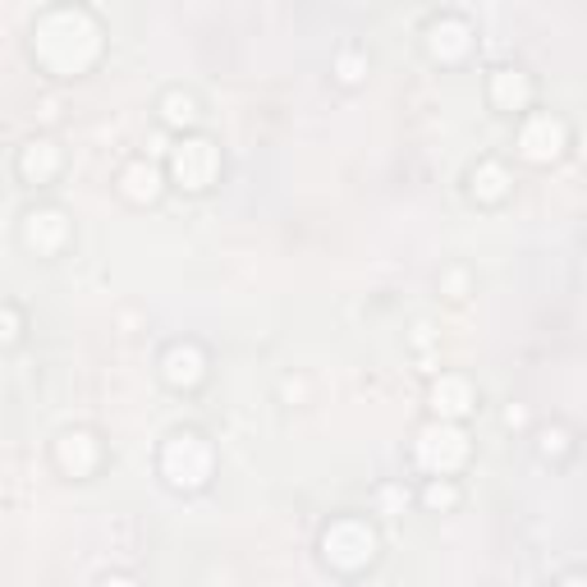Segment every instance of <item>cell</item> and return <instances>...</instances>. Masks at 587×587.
Listing matches in <instances>:
<instances>
[{
    "mask_svg": "<svg viewBox=\"0 0 587 587\" xmlns=\"http://www.w3.org/2000/svg\"><path fill=\"white\" fill-rule=\"evenodd\" d=\"M97 50H101V29L79 5L46 10L33 29V56L50 74H83L97 60Z\"/></svg>",
    "mask_w": 587,
    "mask_h": 587,
    "instance_id": "6da1fadb",
    "label": "cell"
},
{
    "mask_svg": "<svg viewBox=\"0 0 587 587\" xmlns=\"http://www.w3.org/2000/svg\"><path fill=\"white\" fill-rule=\"evenodd\" d=\"M161 473L170 477V487L193 492L212 477V445L197 437V431H174L161 450Z\"/></svg>",
    "mask_w": 587,
    "mask_h": 587,
    "instance_id": "7a4b0ae2",
    "label": "cell"
},
{
    "mask_svg": "<svg viewBox=\"0 0 587 587\" xmlns=\"http://www.w3.org/2000/svg\"><path fill=\"white\" fill-rule=\"evenodd\" d=\"M321 551L326 560L336 569H363L372 565V555H376V532L363 523V519H336L326 532H321Z\"/></svg>",
    "mask_w": 587,
    "mask_h": 587,
    "instance_id": "3957f363",
    "label": "cell"
},
{
    "mask_svg": "<svg viewBox=\"0 0 587 587\" xmlns=\"http://www.w3.org/2000/svg\"><path fill=\"white\" fill-rule=\"evenodd\" d=\"M414 459L427 469V473H454L459 464L469 459V437L459 431L454 422H427L414 441Z\"/></svg>",
    "mask_w": 587,
    "mask_h": 587,
    "instance_id": "277c9868",
    "label": "cell"
},
{
    "mask_svg": "<svg viewBox=\"0 0 587 587\" xmlns=\"http://www.w3.org/2000/svg\"><path fill=\"white\" fill-rule=\"evenodd\" d=\"M170 170L184 189H207L221 170V151L212 138H180L170 147Z\"/></svg>",
    "mask_w": 587,
    "mask_h": 587,
    "instance_id": "5b68a950",
    "label": "cell"
},
{
    "mask_svg": "<svg viewBox=\"0 0 587 587\" xmlns=\"http://www.w3.org/2000/svg\"><path fill=\"white\" fill-rule=\"evenodd\" d=\"M519 151L528 161H538V166L555 161L560 151H565V124H560L555 115H532L523 124V134H519Z\"/></svg>",
    "mask_w": 587,
    "mask_h": 587,
    "instance_id": "8992f818",
    "label": "cell"
},
{
    "mask_svg": "<svg viewBox=\"0 0 587 587\" xmlns=\"http://www.w3.org/2000/svg\"><path fill=\"white\" fill-rule=\"evenodd\" d=\"M69 239V221L65 212L56 207H33L29 216H23V244L37 248V252H60Z\"/></svg>",
    "mask_w": 587,
    "mask_h": 587,
    "instance_id": "52a82bcc",
    "label": "cell"
},
{
    "mask_svg": "<svg viewBox=\"0 0 587 587\" xmlns=\"http://www.w3.org/2000/svg\"><path fill=\"white\" fill-rule=\"evenodd\" d=\"M427 46H431V56H437V60H459V56H469L473 29H469L464 19L445 14V19H437V23L427 29Z\"/></svg>",
    "mask_w": 587,
    "mask_h": 587,
    "instance_id": "ba28073f",
    "label": "cell"
},
{
    "mask_svg": "<svg viewBox=\"0 0 587 587\" xmlns=\"http://www.w3.org/2000/svg\"><path fill=\"white\" fill-rule=\"evenodd\" d=\"M473 404H477V395H473V386L464 376H437V381H431V408H437L441 422L464 418Z\"/></svg>",
    "mask_w": 587,
    "mask_h": 587,
    "instance_id": "9c48e42d",
    "label": "cell"
},
{
    "mask_svg": "<svg viewBox=\"0 0 587 587\" xmlns=\"http://www.w3.org/2000/svg\"><path fill=\"white\" fill-rule=\"evenodd\" d=\"M56 459H60V469L69 477H88L97 469V441L88 437V431H65V437L56 441Z\"/></svg>",
    "mask_w": 587,
    "mask_h": 587,
    "instance_id": "30bf717a",
    "label": "cell"
},
{
    "mask_svg": "<svg viewBox=\"0 0 587 587\" xmlns=\"http://www.w3.org/2000/svg\"><path fill=\"white\" fill-rule=\"evenodd\" d=\"M161 368H166L170 386H197L202 372H207V353H202L197 345H170Z\"/></svg>",
    "mask_w": 587,
    "mask_h": 587,
    "instance_id": "8fae6325",
    "label": "cell"
},
{
    "mask_svg": "<svg viewBox=\"0 0 587 587\" xmlns=\"http://www.w3.org/2000/svg\"><path fill=\"white\" fill-rule=\"evenodd\" d=\"M492 101L500 111H523L528 101H532V83H528V74L523 69H496L492 74Z\"/></svg>",
    "mask_w": 587,
    "mask_h": 587,
    "instance_id": "7c38bea8",
    "label": "cell"
},
{
    "mask_svg": "<svg viewBox=\"0 0 587 587\" xmlns=\"http://www.w3.org/2000/svg\"><path fill=\"white\" fill-rule=\"evenodd\" d=\"M120 193L129 197V202H151L161 193V174H157V166L151 161H129L120 170Z\"/></svg>",
    "mask_w": 587,
    "mask_h": 587,
    "instance_id": "4fadbf2b",
    "label": "cell"
},
{
    "mask_svg": "<svg viewBox=\"0 0 587 587\" xmlns=\"http://www.w3.org/2000/svg\"><path fill=\"white\" fill-rule=\"evenodd\" d=\"M19 170L29 174L33 184H46L50 174L60 170V151H56V143H46V138H33L29 147H23V161H19Z\"/></svg>",
    "mask_w": 587,
    "mask_h": 587,
    "instance_id": "5bb4252c",
    "label": "cell"
},
{
    "mask_svg": "<svg viewBox=\"0 0 587 587\" xmlns=\"http://www.w3.org/2000/svg\"><path fill=\"white\" fill-rule=\"evenodd\" d=\"M505 189H509V170H505L500 161H482V166L473 170V197H482V202H500Z\"/></svg>",
    "mask_w": 587,
    "mask_h": 587,
    "instance_id": "9a60e30c",
    "label": "cell"
},
{
    "mask_svg": "<svg viewBox=\"0 0 587 587\" xmlns=\"http://www.w3.org/2000/svg\"><path fill=\"white\" fill-rule=\"evenodd\" d=\"M193 115H197V101L189 92H166V101H161L166 124H193Z\"/></svg>",
    "mask_w": 587,
    "mask_h": 587,
    "instance_id": "2e32d148",
    "label": "cell"
},
{
    "mask_svg": "<svg viewBox=\"0 0 587 587\" xmlns=\"http://www.w3.org/2000/svg\"><path fill=\"white\" fill-rule=\"evenodd\" d=\"M336 74L345 83H359L363 74H368V56H359V50H340L336 56Z\"/></svg>",
    "mask_w": 587,
    "mask_h": 587,
    "instance_id": "e0dca14e",
    "label": "cell"
},
{
    "mask_svg": "<svg viewBox=\"0 0 587 587\" xmlns=\"http://www.w3.org/2000/svg\"><path fill=\"white\" fill-rule=\"evenodd\" d=\"M431 509H450L454 500H459V492L450 487V482H431V487H427V496H422Z\"/></svg>",
    "mask_w": 587,
    "mask_h": 587,
    "instance_id": "ac0fdd59",
    "label": "cell"
},
{
    "mask_svg": "<svg viewBox=\"0 0 587 587\" xmlns=\"http://www.w3.org/2000/svg\"><path fill=\"white\" fill-rule=\"evenodd\" d=\"M404 505H408V492L404 487H395V482H391V487H381V515H399Z\"/></svg>",
    "mask_w": 587,
    "mask_h": 587,
    "instance_id": "d6986e66",
    "label": "cell"
},
{
    "mask_svg": "<svg viewBox=\"0 0 587 587\" xmlns=\"http://www.w3.org/2000/svg\"><path fill=\"white\" fill-rule=\"evenodd\" d=\"M14 340H19V313L0 308V345H14Z\"/></svg>",
    "mask_w": 587,
    "mask_h": 587,
    "instance_id": "ffe728a7",
    "label": "cell"
},
{
    "mask_svg": "<svg viewBox=\"0 0 587 587\" xmlns=\"http://www.w3.org/2000/svg\"><path fill=\"white\" fill-rule=\"evenodd\" d=\"M542 454H565V431H560V427L542 431Z\"/></svg>",
    "mask_w": 587,
    "mask_h": 587,
    "instance_id": "44dd1931",
    "label": "cell"
},
{
    "mask_svg": "<svg viewBox=\"0 0 587 587\" xmlns=\"http://www.w3.org/2000/svg\"><path fill=\"white\" fill-rule=\"evenodd\" d=\"M101 587H138V583L124 578V574H111V578H101Z\"/></svg>",
    "mask_w": 587,
    "mask_h": 587,
    "instance_id": "7402d4cb",
    "label": "cell"
},
{
    "mask_svg": "<svg viewBox=\"0 0 587 587\" xmlns=\"http://www.w3.org/2000/svg\"><path fill=\"white\" fill-rule=\"evenodd\" d=\"M560 587H583V578H578V574H569L565 583H560Z\"/></svg>",
    "mask_w": 587,
    "mask_h": 587,
    "instance_id": "603a6c76",
    "label": "cell"
}]
</instances>
